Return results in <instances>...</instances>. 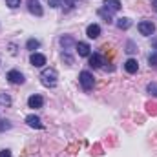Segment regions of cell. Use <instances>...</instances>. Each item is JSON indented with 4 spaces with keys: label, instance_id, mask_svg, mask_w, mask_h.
Masks as SVG:
<instances>
[{
    "label": "cell",
    "instance_id": "cell-1",
    "mask_svg": "<svg viewBox=\"0 0 157 157\" xmlns=\"http://www.w3.org/2000/svg\"><path fill=\"white\" fill-rule=\"evenodd\" d=\"M57 70L55 68H46L42 73H40V82L46 86V88H55L57 86Z\"/></svg>",
    "mask_w": 157,
    "mask_h": 157
},
{
    "label": "cell",
    "instance_id": "cell-2",
    "mask_svg": "<svg viewBox=\"0 0 157 157\" xmlns=\"http://www.w3.org/2000/svg\"><path fill=\"white\" fill-rule=\"evenodd\" d=\"M78 82H80V86L84 88V91H90V90L93 88V84H95L93 75H91L90 71H80V75H78Z\"/></svg>",
    "mask_w": 157,
    "mask_h": 157
},
{
    "label": "cell",
    "instance_id": "cell-3",
    "mask_svg": "<svg viewBox=\"0 0 157 157\" xmlns=\"http://www.w3.org/2000/svg\"><path fill=\"white\" fill-rule=\"evenodd\" d=\"M137 28H139L141 35H144V37H150V35H154V31H155V26H154L152 20H143V22H139Z\"/></svg>",
    "mask_w": 157,
    "mask_h": 157
},
{
    "label": "cell",
    "instance_id": "cell-4",
    "mask_svg": "<svg viewBox=\"0 0 157 157\" xmlns=\"http://www.w3.org/2000/svg\"><path fill=\"white\" fill-rule=\"evenodd\" d=\"M7 80L11 84H24V75L17 70H11V71H7Z\"/></svg>",
    "mask_w": 157,
    "mask_h": 157
},
{
    "label": "cell",
    "instance_id": "cell-5",
    "mask_svg": "<svg viewBox=\"0 0 157 157\" xmlns=\"http://www.w3.org/2000/svg\"><path fill=\"white\" fill-rule=\"evenodd\" d=\"M28 9H29L33 15H37V17H42V13H44L42 6L39 4V0H28Z\"/></svg>",
    "mask_w": 157,
    "mask_h": 157
},
{
    "label": "cell",
    "instance_id": "cell-6",
    "mask_svg": "<svg viewBox=\"0 0 157 157\" xmlns=\"http://www.w3.org/2000/svg\"><path fill=\"white\" fill-rule=\"evenodd\" d=\"M29 62H31L35 68H42V66L46 64V57H44L42 53H31V57H29Z\"/></svg>",
    "mask_w": 157,
    "mask_h": 157
},
{
    "label": "cell",
    "instance_id": "cell-7",
    "mask_svg": "<svg viewBox=\"0 0 157 157\" xmlns=\"http://www.w3.org/2000/svg\"><path fill=\"white\" fill-rule=\"evenodd\" d=\"M86 35H88L90 39H97V37L101 35V26H99V24H90L88 29H86Z\"/></svg>",
    "mask_w": 157,
    "mask_h": 157
},
{
    "label": "cell",
    "instance_id": "cell-8",
    "mask_svg": "<svg viewBox=\"0 0 157 157\" xmlns=\"http://www.w3.org/2000/svg\"><path fill=\"white\" fill-rule=\"evenodd\" d=\"M28 104H29V108H42L44 106V99L40 95H31L28 99Z\"/></svg>",
    "mask_w": 157,
    "mask_h": 157
},
{
    "label": "cell",
    "instance_id": "cell-9",
    "mask_svg": "<svg viewBox=\"0 0 157 157\" xmlns=\"http://www.w3.org/2000/svg\"><path fill=\"white\" fill-rule=\"evenodd\" d=\"M124 70H126L128 73H137V70H139L137 60H135V59H128V60L124 62Z\"/></svg>",
    "mask_w": 157,
    "mask_h": 157
},
{
    "label": "cell",
    "instance_id": "cell-10",
    "mask_svg": "<svg viewBox=\"0 0 157 157\" xmlns=\"http://www.w3.org/2000/svg\"><path fill=\"white\" fill-rule=\"evenodd\" d=\"M75 48H77V53L80 55V57H90V46L86 44V42H78V44H75Z\"/></svg>",
    "mask_w": 157,
    "mask_h": 157
},
{
    "label": "cell",
    "instance_id": "cell-11",
    "mask_svg": "<svg viewBox=\"0 0 157 157\" xmlns=\"http://www.w3.org/2000/svg\"><path fill=\"white\" fill-rule=\"evenodd\" d=\"M102 64H104V60H102V57H101L99 53L90 55V66H91V68H101Z\"/></svg>",
    "mask_w": 157,
    "mask_h": 157
},
{
    "label": "cell",
    "instance_id": "cell-12",
    "mask_svg": "<svg viewBox=\"0 0 157 157\" xmlns=\"http://www.w3.org/2000/svg\"><path fill=\"white\" fill-rule=\"evenodd\" d=\"M26 122H28V126H31V128H37V130L42 128V122H40V119L37 117V115H28V117H26Z\"/></svg>",
    "mask_w": 157,
    "mask_h": 157
},
{
    "label": "cell",
    "instance_id": "cell-13",
    "mask_svg": "<svg viewBox=\"0 0 157 157\" xmlns=\"http://www.w3.org/2000/svg\"><path fill=\"white\" fill-rule=\"evenodd\" d=\"M104 7L113 13V11H119L121 9V2L119 0H104Z\"/></svg>",
    "mask_w": 157,
    "mask_h": 157
},
{
    "label": "cell",
    "instance_id": "cell-14",
    "mask_svg": "<svg viewBox=\"0 0 157 157\" xmlns=\"http://www.w3.org/2000/svg\"><path fill=\"white\" fill-rule=\"evenodd\" d=\"M132 26V20L130 18H119L117 20V28L119 29H128Z\"/></svg>",
    "mask_w": 157,
    "mask_h": 157
},
{
    "label": "cell",
    "instance_id": "cell-15",
    "mask_svg": "<svg viewBox=\"0 0 157 157\" xmlns=\"http://www.w3.org/2000/svg\"><path fill=\"white\" fill-rule=\"evenodd\" d=\"M60 44H62L64 49H70V48L75 44V40L71 39V37H62V39H60Z\"/></svg>",
    "mask_w": 157,
    "mask_h": 157
},
{
    "label": "cell",
    "instance_id": "cell-16",
    "mask_svg": "<svg viewBox=\"0 0 157 157\" xmlns=\"http://www.w3.org/2000/svg\"><path fill=\"white\" fill-rule=\"evenodd\" d=\"M99 15H101L106 22H112V11H108L106 7H104V9H101V11H99Z\"/></svg>",
    "mask_w": 157,
    "mask_h": 157
},
{
    "label": "cell",
    "instance_id": "cell-17",
    "mask_svg": "<svg viewBox=\"0 0 157 157\" xmlns=\"http://www.w3.org/2000/svg\"><path fill=\"white\" fill-rule=\"evenodd\" d=\"M39 46H40V42L37 39H29V40H28V44H26V48H28V49H31V51H33V49H37Z\"/></svg>",
    "mask_w": 157,
    "mask_h": 157
},
{
    "label": "cell",
    "instance_id": "cell-18",
    "mask_svg": "<svg viewBox=\"0 0 157 157\" xmlns=\"http://www.w3.org/2000/svg\"><path fill=\"white\" fill-rule=\"evenodd\" d=\"M62 4L66 6V9H71V7L77 6V0H62Z\"/></svg>",
    "mask_w": 157,
    "mask_h": 157
},
{
    "label": "cell",
    "instance_id": "cell-19",
    "mask_svg": "<svg viewBox=\"0 0 157 157\" xmlns=\"http://www.w3.org/2000/svg\"><path fill=\"white\" fill-rule=\"evenodd\" d=\"M6 4H7L11 9H15V7H18V6H20V0H6Z\"/></svg>",
    "mask_w": 157,
    "mask_h": 157
},
{
    "label": "cell",
    "instance_id": "cell-20",
    "mask_svg": "<svg viewBox=\"0 0 157 157\" xmlns=\"http://www.w3.org/2000/svg\"><path fill=\"white\" fill-rule=\"evenodd\" d=\"M148 62H150V66H157V53H152L148 57Z\"/></svg>",
    "mask_w": 157,
    "mask_h": 157
},
{
    "label": "cell",
    "instance_id": "cell-21",
    "mask_svg": "<svg viewBox=\"0 0 157 157\" xmlns=\"http://www.w3.org/2000/svg\"><path fill=\"white\" fill-rule=\"evenodd\" d=\"M0 102H2V104H9V102H11V99H9L7 95H4V93H2V95H0Z\"/></svg>",
    "mask_w": 157,
    "mask_h": 157
},
{
    "label": "cell",
    "instance_id": "cell-22",
    "mask_svg": "<svg viewBox=\"0 0 157 157\" xmlns=\"http://www.w3.org/2000/svg\"><path fill=\"white\" fill-rule=\"evenodd\" d=\"M148 91L155 95V93H157V84H154V82H152V84H148Z\"/></svg>",
    "mask_w": 157,
    "mask_h": 157
},
{
    "label": "cell",
    "instance_id": "cell-23",
    "mask_svg": "<svg viewBox=\"0 0 157 157\" xmlns=\"http://www.w3.org/2000/svg\"><path fill=\"white\" fill-rule=\"evenodd\" d=\"M49 6L51 7H57V6H60V0H49Z\"/></svg>",
    "mask_w": 157,
    "mask_h": 157
},
{
    "label": "cell",
    "instance_id": "cell-24",
    "mask_svg": "<svg viewBox=\"0 0 157 157\" xmlns=\"http://www.w3.org/2000/svg\"><path fill=\"white\" fill-rule=\"evenodd\" d=\"M0 157H11V152L9 150H2L0 152Z\"/></svg>",
    "mask_w": 157,
    "mask_h": 157
},
{
    "label": "cell",
    "instance_id": "cell-25",
    "mask_svg": "<svg viewBox=\"0 0 157 157\" xmlns=\"http://www.w3.org/2000/svg\"><path fill=\"white\" fill-rule=\"evenodd\" d=\"M152 7H154V9L157 11V0H154V2H152Z\"/></svg>",
    "mask_w": 157,
    "mask_h": 157
},
{
    "label": "cell",
    "instance_id": "cell-26",
    "mask_svg": "<svg viewBox=\"0 0 157 157\" xmlns=\"http://www.w3.org/2000/svg\"><path fill=\"white\" fill-rule=\"evenodd\" d=\"M155 95H157V93H155Z\"/></svg>",
    "mask_w": 157,
    "mask_h": 157
}]
</instances>
